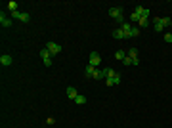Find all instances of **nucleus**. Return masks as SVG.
<instances>
[{"label":"nucleus","instance_id":"obj_16","mask_svg":"<svg viewBox=\"0 0 172 128\" xmlns=\"http://www.w3.org/2000/svg\"><path fill=\"white\" fill-rule=\"evenodd\" d=\"M38 54H40V58H42V59H48V58H52V54L48 52V48H42Z\"/></svg>","mask_w":172,"mask_h":128},{"label":"nucleus","instance_id":"obj_25","mask_svg":"<svg viewBox=\"0 0 172 128\" xmlns=\"http://www.w3.org/2000/svg\"><path fill=\"white\" fill-rule=\"evenodd\" d=\"M164 42H172V33H166L164 34Z\"/></svg>","mask_w":172,"mask_h":128},{"label":"nucleus","instance_id":"obj_22","mask_svg":"<svg viewBox=\"0 0 172 128\" xmlns=\"http://www.w3.org/2000/svg\"><path fill=\"white\" fill-rule=\"evenodd\" d=\"M122 65H124V67H128V65H132V59H130L128 55H126V58L122 59Z\"/></svg>","mask_w":172,"mask_h":128},{"label":"nucleus","instance_id":"obj_28","mask_svg":"<svg viewBox=\"0 0 172 128\" xmlns=\"http://www.w3.org/2000/svg\"><path fill=\"white\" fill-rule=\"evenodd\" d=\"M170 27H172V25H170Z\"/></svg>","mask_w":172,"mask_h":128},{"label":"nucleus","instance_id":"obj_13","mask_svg":"<svg viewBox=\"0 0 172 128\" xmlns=\"http://www.w3.org/2000/svg\"><path fill=\"white\" fill-rule=\"evenodd\" d=\"M75 103H77V105H84V103H86V96L79 94V96L75 98Z\"/></svg>","mask_w":172,"mask_h":128},{"label":"nucleus","instance_id":"obj_18","mask_svg":"<svg viewBox=\"0 0 172 128\" xmlns=\"http://www.w3.org/2000/svg\"><path fill=\"white\" fill-rule=\"evenodd\" d=\"M19 21H23V23H29L31 21V15L27 12H21V17H19Z\"/></svg>","mask_w":172,"mask_h":128},{"label":"nucleus","instance_id":"obj_7","mask_svg":"<svg viewBox=\"0 0 172 128\" xmlns=\"http://www.w3.org/2000/svg\"><path fill=\"white\" fill-rule=\"evenodd\" d=\"M65 96H67L69 100H73V101H75V98L79 96V92H77V88H73V86H69V88L65 90Z\"/></svg>","mask_w":172,"mask_h":128},{"label":"nucleus","instance_id":"obj_10","mask_svg":"<svg viewBox=\"0 0 172 128\" xmlns=\"http://www.w3.org/2000/svg\"><path fill=\"white\" fill-rule=\"evenodd\" d=\"M113 37L117 38V40H121V38H126V34H124V31L119 27V29H115V31H113Z\"/></svg>","mask_w":172,"mask_h":128},{"label":"nucleus","instance_id":"obj_12","mask_svg":"<svg viewBox=\"0 0 172 128\" xmlns=\"http://www.w3.org/2000/svg\"><path fill=\"white\" fill-rule=\"evenodd\" d=\"M6 8L10 10V12H17V2H15V0H10V2L6 4Z\"/></svg>","mask_w":172,"mask_h":128},{"label":"nucleus","instance_id":"obj_1","mask_svg":"<svg viewBox=\"0 0 172 128\" xmlns=\"http://www.w3.org/2000/svg\"><path fill=\"white\" fill-rule=\"evenodd\" d=\"M100 63H101V55L98 52H92L90 58H88V65H92V67H100Z\"/></svg>","mask_w":172,"mask_h":128},{"label":"nucleus","instance_id":"obj_3","mask_svg":"<svg viewBox=\"0 0 172 128\" xmlns=\"http://www.w3.org/2000/svg\"><path fill=\"white\" fill-rule=\"evenodd\" d=\"M134 13H138L142 19H149V10H147V8H143V6H136Z\"/></svg>","mask_w":172,"mask_h":128},{"label":"nucleus","instance_id":"obj_23","mask_svg":"<svg viewBox=\"0 0 172 128\" xmlns=\"http://www.w3.org/2000/svg\"><path fill=\"white\" fill-rule=\"evenodd\" d=\"M19 17H21V12H19V10L17 12H12V19H19Z\"/></svg>","mask_w":172,"mask_h":128},{"label":"nucleus","instance_id":"obj_15","mask_svg":"<svg viewBox=\"0 0 172 128\" xmlns=\"http://www.w3.org/2000/svg\"><path fill=\"white\" fill-rule=\"evenodd\" d=\"M115 58H117L119 61H122L124 58H126V52H124V50H117V52H115Z\"/></svg>","mask_w":172,"mask_h":128},{"label":"nucleus","instance_id":"obj_14","mask_svg":"<svg viewBox=\"0 0 172 128\" xmlns=\"http://www.w3.org/2000/svg\"><path fill=\"white\" fill-rule=\"evenodd\" d=\"M126 55H128L130 59H138V50H136V48H130Z\"/></svg>","mask_w":172,"mask_h":128},{"label":"nucleus","instance_id":"obj_19","mask_svg":"<svg viewBox=\"0 0 172 128\" xmlns=\"http://www.w3.org/2000/svg\"><path fill=\"white\" fill-rule=\"evenodd\" d=\"M147 25H149V19H142V17H140V21H138V27L140 29H145Z\"/></svg>","mask_w":172,"mask_h":128},{"label":"nucleus","instance_id":"obj_4","mask_svg":"<svg viewBox=\"0 0 172 128\" xmlns=\"http://www.w3.org/2000/svg\"><path fill=\"white\" fill-rule=\"evenodd\" d=\"M46 48H48V52H50L52 55H56V54L61 52V46L56 44V42H48V44H46Z\"/></svg>","mask_w":172,"mask_h":128},{"label":"nucleus","instance_id":"obj_6","mask_svg":"<svg viewBox=\"0 0 172 128\" xmlns=\"http://www.w3.org/2000/svg\"><path fill=\"white\" fill-rule=\"evenodd\" d=\"M12 19L10 17H6V13L4 12H0V25H2V27H12Z\"/></svg>","mask_w":172,"mask_h":128},{"label":"nucleus","instance_id":"obj_11","mask_svg":"<svg viewBox=\"0 0 172 128\" xmlns=\"http://www.w3.org/2000/svg\"><path fill=\"white\" fill-rule=\"evenodd\" d=\"M94 71H96V67H92V65H86V67H84V76H86V79H92Z\"/></svg>","mask_w":172,"mask_h":128},{"label":"nucleus","instance_id":"obj_26","mask_svg":"<svg viewBox=\"0 0 172 128\" xmlns=\"http://www.w3.org/2000/svg\"><path fill=\"white\" fill-rule=\"evenodd\" d=\"M42 63L46 65V67H52V58H48V59H42Z\"/></svg>","mask_w":172,"mask_h":128},{"label":"nucleus","instance_id":"obj_2","mask_svg":"<svg viewBox=\"0 0 172 128\" xmlns=\"http://www.w3.org/2000/svg\"><path fill=\"white\" fill-rule=\"evenodd\" d=\"M109 15H111L113 19H121V17H124V15H122V8H121V6L111 8V10H109Z\"/></svg>","mask_w":172,"mask_h":128},{"label":"nucleus","instance_id":"obj_20","mask_svg":"<svg viewBox=\"0 0 172 128\" xmlns=\"http://www.w3.org/2000/svg\"><path fill=\"white\" fill-rule=\"evenodd\" d=\"M140 34V27H132V31H130V34H128V38H134V37H138Z\"/></svg>","mask_w":172,"mask_h":128},{"label":"nucleus","instance_id":"obj_5","mask_svg":"<svg viewBox=\"0 0 172 128\" xmlns=\"http://www.w3.org/2000/svg\"><path fill=\"white\" fill-rule=\"evenodd\" d=\"M105 84L111 88V86H117V84H121V75H115V76H111V79H105Z\"/></svg>","mask_w":172,"mask_h":128},{"label":"nucleus","instance_id":"obj_27","mask_svg":"<svg viewBox=\"0 0 172 128\" xmlns=\"http://www.w3.org/2000/svg\"><path fill=\"white\" fill-rule=\"evenodd\" d=\"M46 122H48V124L52 126V124H54V122H56V119H52V117H48V121H46Z\"/></svg>","mask_w":172,"mask_h":128},{"label":"nucleus","instance_id":"obj_8","mask_svg":"<svg viewBox=\"0 0 172 128\" xmlns=\"http://www.w3.org/2000/svg\"><path fill=\"white\" fill-rule=\"evenodd\" d=\"M12 55H8V54H2V55H0V63H2L4 65V67H8V65H12Z\"/></svg>","mask_w":172,"mask_h":128},{"label":"nucleus","instance_id":"obj_9","mask_svg":"<svg viewBox=\"0 0 172 128\" xmlns=\"http://www.w3.org/2000/svg\"><path fill=\"white\" fill-rule=\"evenodd\" d=\"M92 79H94V80L105 79V71H103V69H96V71H94V75H92Z\"/></svg>","mask_w":172,"mask_h":128},{"label":"nucleus","instance_id":"obj_17","mask_svg":"<svg viewBox=\"0 0 172 128\" xmlns=\"http://www.w3.org/2000/svg\"><path fill=\"white\" fill-rule=\"evenodd\" d=\"M153 27H155V31H157V33H161V31L164 29V25H163V21H161V17L157 19V21H155V25H153Z\"/></svg>","mask_w":172,"mask_h":128},{"label":"nucleus","instance_id":"obj_21","mask_svg":"<svg viewBox=\"0 0 172 128\" xmlns=\"http://www.w3.org/2000/svg\"><path fill=\"white\" fill-rule=\"evenodd\" d=\"M161 21H163L164 27H168V25H172V19L170 17H161Z\"/></svg>","mask_w":172,"mask_h":128},{"label":"nucleus","instance_id":"obj_24","mask_svg":"<svg viewBox=\"0 0 172 128\" xmlns=\"http://www.w3.org/2000/svg\"><path fill=\"white\" fill-rule=\"evenodd\" d=\"M130 19H132V21H136V23H138V21H140V15L132 12V15H130Z\"/></svg>","mask_w":172,"mask_h":128}]
</instances>
